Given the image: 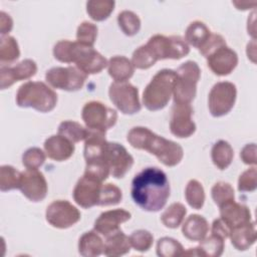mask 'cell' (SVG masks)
Returning <instances> with one entry per match:
<instances>
[{"instance_id":"1","label":"cell","mask_w":257,"mask_h":257,"mask_svg":"<svg viewBox=\"0 0 257 257\" xmlns=\"http://www.w3.org/2000/svg\"><path fill=\"white\" fill-rule=\"evenodd\" d=\"M132 198L144 211L158 212L170 197V182L166 173L157 167H148L135 176L132 182Z\"/></svg>"},{"instance_id":"2","label":"cell","mask_w":257,"mask_h":257,"mask_svg":"<svg viewBox=\"0 0 257 257\" xmlns=\"http://www.w3.org/2000/svg\"><path fill=\"white\" fill-rule=\"evenodd\" d=\"M126 140L133 148L149 152L167 167L177 166L184 157V150L179 144L160 137L145 126L131 128Z\"/></svg>"},{"instance_id":"3","label":"cell","mask_w":257,"mask_h":257,"mask_svg":"<svg viewBox=\"0 0 257 257\" xmlns=\"http://www.w3.org/2000/svg\"><path fill=\"white\" fill-rule=\"evenodd\" d=\"M55 59L64 63H75L76 67L85 74L99 73L107 66V60L91 46L77 41L60 40L53 47Z\"/></svg>"},{"instance_id":"4","label":"cell","mask_w":257,"mask_h":257,"mask_svg":"<svg viewBox=\"0 0 257 257\" xmlns=\"http://www.w3.org/2000/svg\"><path fill=\"white\" fill-rule=\"evenodd\" d=\"M176 78V71L168 68L158 71L153 76L143 92V103L147 109L160 110L169 103Z\"/></svg>"},{"instance_id":"5","label":"cell","mask_w":257,"mask_h":257,"mask_svg":"<svg viewBox=\"0 0 257 257\" xmlns=\"http://www.w3.org/2000/svg\"><path fill=\"white\" fill-rule=\"evenodd\" d=\"M15 100L19 107H31L40 112H49L56 106L57 94L42 81H27L19 86Z\"/></svg>"},{"instance_id":"6","label":"cell","mask_w":257,"mask_h":257,"mask_svg":"<svg viewBox=\"0 0 257 257\" xmlns=\"http://www.w3.org/2000/svg\"><path fill=\"white\" fill-rule=\"evenodd\" d=\"M177 78L174 84V103L191 104L197 93V83L201 77V69L197 62L188 60L176 70Z\"/></svg>"},{"instance_id":"7","label":"cell","mask_w":257,"mask_h":257,"mask_svg":"<svg viewBox=\"0 0 257 257\" xmlns=\"http://www.w3.org/2000/svg\"><path fill=\"white\" fill-rule=\"evenodd\" d=\"M156 60L180 59L190 52L189 44L181 36L153 35L146 43Z\"/></svg>"},{"instance_id":"8","label":"cell","mask_w":257,"mask_h":257,"mask_svg":"<svg viewBox=\"0 0 257 257\" xmlns=\"http://www.w3.org/2000/svg\"><path fill=\"white\" fill-rule=\"evenodd\" d=\"M81 117L87 128L106 132L116 123L117 113L102 102L91 100L83 105Z\"/></svg>"},{"instance_id":"9","label":"cell","mask_w":257,"mask_h":257,"mask_svg":"<svg viewBox=\"0 0 257 257\" xmlns=\"http://www.w3.org/2000/svg\"><path fill=\"white\" fill-rule=\"evenodd\" d=\"M237 97L236 85L229 81H219L213 85L208 96L210 113L214 117H220L233 108Z\"/></svg>"},{"instance_id":"10","label":"cell","mask_w":257,"mask_h":257,"mask_svg":"<svg viewBox=\"0 0 257 257\" xmlns=\"http://www.w3.org/2000/svg\"><path fill=\"white\" fill-rule=\"evenodd\" d=\"M87 78V74L76 66H56L48 69L45 79L52 87L66 91H77L81 89Z\"/></svg>"},{"instance_id":"11","label":"cell","mask_w":257,"mask_h":257,"mask_svg":"<svg viewBox=\"0 0 257 257\" xmlns=\"http://www.w3.org/2000/svg\"><path fill=\"white\" fill-rule=\"evenodd\" d=\"M110 101L124 114L138 113L141 108L138 88L130 82H112L108 88Z\"/></svg>"},{"instance_id":"12","label":"cell","mask_w":257,"mask_h":257,"mask_svg":"<svg viewBox=\"0 0 257 257\" xmlns=\"http://www.w3.org/2000/svg\"><path fill=\"white\" fill-rule=\"evenodd\" d=\"M80 212L71 203L65 200L53 201L46 208V221L54 228L67 229L80 220Z\"/></svg>"},{"instance_id":"13","label":"cell","mask_w":257,"mask_h":257,"mask_svg":"<svg viewBox=\"0 0 257 257\" xmlns=\"http://www.w3.org/2000/svg\"><path fill=\"white\" fill-rule=\"evenodd\" d=\"M103 159L109 168L110 175L115 179L123 178L134 165L133 156L118 143H106Z\"/></svg>"},{"instance_id":"14","label":"cell","mask_w":257,"mask_h":257,"mask_svg":"<svg viewBox=\"0 0 257 257\" xmlns=\"http://www.w3.org/2000/svg\"><path fill=\"white\" fill-rule=\"evenodd\" d=\"M193 112L191 104L174 103L170 119V130L174 136L184 139L191 137L196 132V123L192 118Z\"/></svg>"},{"instance_id":"15","label":"cell","mask_w":257,"mask_h":257,"mask_svg":"<svg viewBox=\"0 0 257 257\" xmlns=\"http://www.w3.org/2000/svg\"><path fill=\"white\" fill-rule=\"evenodd\" d=\"M19 189L31 202H41L45 199L48 191L44 175L37 170H26L21 173Z\"/></svg>"},{"instance_id":"16","label":"cell","mask_w":257,"mask_h":257,"mask_svg":"<svg viewBox=\"0 0 257 257\" xmlns=\"http://www.w3.org/2000/svg\"><path fill=\"white\" fill-rule=\"evenodd\" d=\"M101 187L102 182L83 174L73 189L72 195L75 203L84 209L98 206Z\"/></svg>"},{"instance_id":"17","label":"cell","mask_w":257,"mask_h":257,"mask_svg":"<svg viewBox=\"0 0 257 257\" xmlns=\"http://www.w3.org/2000/svg\"><path fill=\"white\" fill-rule=\"evenodd\" d=\"M37 72V64L32 59H24L14 66L1 65L0 68V87L5 89L17 81L28 79Z\"/></svg>"},{"instance_id":"18","label":"cell","mask_w":257,"mask_h":257,"mask_svg":"<svg viewBox=\"0 0 257 257\" xmlns=\"http://www.w3.org/2000/svg\"><path fill=\"white\" fill-rule=\"evenodd\" d=\"M208 67L219 76L230 74L238 64L237 53L229 46L223 45L207 57Z\"/></svg>"},{"instance_id":"19","label":"cell","mask_w":257,"mask_h":257,"mask_svg":"<svg viewBox=\"0 0 257 257\" xmlns=\"http://www.w3.org/2000/svg\"><path fill=\"white\" fill-rule=\"evenodd\" d=\"M132 214L123 209H114L102 212L95 220L94 230L105 238L120 230L119 225L128 221Z\"/></svg>"},{"instance_id":"20","label":"cell","mask_w":257,"mask_h":257,"mask_svg":"<svg viewBox=\"0 0 257 257\" xmlns=\"http://www.w3.org/2000/svg\"><path fill=\"white\" fill-rule=\"evenodd\" d=\"M220 218L232 230L251 222V212L246 205L232 201L220 207Z\"/></svg>"},{"instance_id":"21","label":"cell","mask_w":257,"mask_h":257,"mask_svg":"<svg viewBox=\"0 0 257 257\" xmlns=\"http://www.w3.org/2000/svg\"><path fill=\"white\" fill-rule=\"evenodd\" d=\"M44 150L49 159L56 162H63L73 155L75 147L68 139L60 135H54L45 140Z\"/></svg>"},{"instance_id":"22","label":"cell","mask_w":257,"mask_h":257,"mask_svg":"<svg viewBox=\"0 0 257 257\" xmlns=\"http://www.w3.org/2000/svg\"><path fill=\"white\" fill-rule=\"evenodd\" d=\"M229 238L235 249L245 251L249 249L256 241V226L255 222L251 221L245 225L233 228L230 232Z\"/></svg>"},{"instance_id":"23","label":"cell","mask_w":257,"mask_h":257,"mask_svg":"<svg viewBox=\"0 0 257 257\" xmlns=\"http://www.w3.org/2000/svg\"><path fill=\"white\" fill-rule=\"evenodd\" d=\"M209 231L208 221L201 215H190L182 226L183 235L191 241L203 240Z\"/></svg>"},{"instance_id":"24","label":"cell","mask_w":257,"mask_h":257,"mask_svg":"<svg viewBox=\"0 0 257 257\" xmlns=\"http://www.w3.org/2000/svg\"><path fill=\"white\" fill-rule=\"evenodd\" d=\"M104 242L95 230L83 233L78 240V253L83 257H97L103 254Z\"/></svg>"},{"instance_id":"25","label":"cell","mask_w":257,"mask_h":257,"mask_svg":"<svg viewBox=\"0 0 257 257\" xmlns=\"http://www.w3.org/2000/svg\"><path fill=\"white\" fill-rule=\"evenodd\" d=\"M107 71L109 76L115 82H123L133 76L135 67L132 63V60L125 56L115 55L108 60Z\"/></svg>"},{"instance_id":"26","label":"cell","mask_w":257,"mask_h":257,"mask_svg":"<svg viewBox=\"0 0 257 257\" xmlns=\"http://www.w3.org/2000/svg\"><path fill=\"white\" fill-rule=\"evenodd\" d=\"M130 237H127L121 230L106 237L104 242L103 254L105 256H121L131 251Z\"/></svg>"},{"instance_id":"27","label":"cell","mask_w":257,"mask_h":257,"mask_svg":"<svg viewBox=\"0 0 257 257\" xmlns=\"http://www.w3.org/2000/svg\"><path fill=\"white\" fill-rule=\"evenodd\" d=\"M211 33V30L204 22L196 20L191 22L187 27L185 32V41L199 50L209 39Z\"/></svg>"},{"instance_id":"28","label":"cell","mask_w":257,"mask_h":257,"mask_svg":"<svg viewBox=\"0 0 257 257\" xmlns=\"http://www.w3.org/2000/svg\"><path fill=\"white\" fill-rule=\"evenodd\" d=\"M211 158L213 164L219 170H226L231 165L234 158L233 148L228 142L220 140L213 145L211 150Z\"/></svg>"},{"instance_id":"29","label":"cell","mask_w":257,"mask_h":257,"mask_svg":"<svg viewBox=\"0 0 257 257\" xmlns=\"http://www.w3.org/2000/svg\"><path fill=\"white\" fill-rule=\"evenodd\" d=\"M115 2L110 0H91L86 2V12L94 21H103L109 17Z\"/></svg>"},{"instance_id":"30","label":"cell","mask_w":257,"mask_h":257,"mask_svg":"<svg viewBox=\"0 0 257 257\" xmlns=\"http://www.w3.org/2000/svg\"><path fill=\"white\" fill-rule=\"evenodd\" d=\"M186 214L187 209L182 203H173L164 211L161 221L167 228L176 229L182 224Z\"/></svg>"},{"instance_id":"31","label":"cell","mask_w":257,"mask_h":257,"mask_svg":"<svg viewBox=\"0 0 257 257\" xmlns=\"http://www.w3.org/2000/svg\"><path fill=\"white\" fill-rule=\"evenodd\" d=\"M87 127L73 120H64L58 126V135L68 139L73 144L84 141L87 136Z\"/></svg>"},{"instance_id":"32","label":"cell","mask_w":257,"mask_h":257,"mask_svg":"<svg viewBox=\"0 0 257 257\" xmlns=\"http://www.w3.org/2000/svg\"><path fill=\"white\" fill-rule=\"evenodd\" d=\"M200 245L197 247L199 256L202 257H219L224 252V239L211 234L210 237L204 238L200 241Z\"/></svg>"},{"instance_id":"33","label":"cell","mask_w":257,"mask_h":257,"mask_svg":"<svg viewBox=\"0 0 257 257\" xmlns=\"http://www.w3.org/2000/svg\"><path fill=\"white\" fill-rule=\"evenodd\" d=\"M20 56V50L16 39L12 36H2L0 41V62L2 65L10 64Z\"/></svg>"},{"instance_id":"34","label":"cell","mask_w":257,"mask_h":257,"mask_svg":"<svg viewBox=\"0 0 257 257\" xmlns=\"http://www.w3.org/2000/svg\"><path fill=\"white\" fill-rule=\"evenodd\" d=\"M185 198L193 209H202L205 203V191L202 184L197 180H190L185 189Z\"/></svg>"},{"instance_id":"35","label":"cell","mask_w":257,"mask_h":257,"mask_svg":"<svg viewBox=\"0 0 257 257\" xmlns=\"http://www.w3.org/2000/svg\"><path fill=\"white\" fill-rule=\"evenodd\" d=\"M21 180V172L17 171L14 167L3 165L0 168V190L7 192L19 189Z\"/></svg>"},{"instance_id":"36","label":"cell","mask_w":257,"mask_h":257,"mask_svg":"<svg viewBox=\"0 0 257 257\" xmlns=\"http://www.w3.org/2000/svg\"><path fill=\"white\" fill-rule=\"evenodd\" d=\"M117 23L120 30L126 36L136 35L141 29V19L133 11L123 10L117 15Z\"/></svg>"},{"instance_id":"37","label":"cell","mask_w":257,"mask_h":257,"mask_svg":"<svg viewBox=\"0 0 257 257\" xmlns=\"http://www.w3.org/2000/svg\"><path fill=\"white\" fill-rule=\"evenodd\" d=\"M157 255L160 257L182 256L184 248L182 244L171 237H162L157 242Z\"/></svg>"},{"instance_id":"38","label":"cell","mask_w":257,"mask_h":257,"mask_svg":"<svg viewBox=\"0 0 257 257\" xmlns=\"http://www.w3.org/2000/svg\"><path fill=\"white\" fill-rule=\"evenodd\" d=\"M212 199L220 208L221 206L235 201V194L233 187L226 182H218L211 189Z\"/></svg>"},{"instance_id":"39","label":"cell","mask_w":257,"mask_h":257,"mask_svg":"<svg viewBox=\"0 0 257 257\" xmlns=\"http://www.w3.org/2000/svg\"><path fill=\"white\" fill-rule=\"evenodd\" d=\"M130 242H131V246L136 251L144 253L151 249L154 242V236L150 231L140 229V230L134 231L131 234Z\"/></svg>"},{"instance_id":"40","label":"cell","mask_w":257,"mask_h":257,"mask_svg":"<svg viewBox=\"0 0 257 257\" xmlns=\"http://www.w3.org/2000/svg\"><path fill=\"white\" fill-rule=\"evenodd\" d=\"M122 199L121 190L113 184H102L98 206H113L117 205Z\"/></svg>"},{"instance_id":"41","label":"cell","mask_w":257,"mask_h":257,"mask_svg":"<svg viewBox=\"0 0 257 257\" xmlns=\"http://www.w3.org/2000/svg\"><path fill=\"white\" fill-rule=\"evenodd\" d=\"M97 26L91 22L83 21L79 24L76 30V41L86 45L93 47V44L97 37Z\"/></svg>"},{"instance_id":"42","label":"cell","mask_w":257,"mask_h":257,"mask_svg":"<svg viewBox=\"0 0 257 257\" xmlns=\"http://www.w3.org/2000/svg\"><path fill=\"white\" fill-rule=\"evenodd\" d=\"M156 62V58L153 56L152 52L146 44L138 47L133 53L132 63L136 68L148 69L152 67Z\"/></svg>"},{"instance_id":"43","label":"cell","mask_w":257,"mask_h":257,"mask_svg":"<svg viewBox=\"0 0 257 257\" xmlns=\"http://www.w3.org/2000/svg\"><path fill=\"white\" fill-rule=\"evenodd\" d=\"M45 162L44 152L37 148H29L26 150L22 156V164L28 170H37Z\"/></svg>"},{"instance_id":"44","label":"cell","mask_w":257,"mask_h":257,"mask_svg":"<svg viewBox=\"0 0 257 257\" xmlns=\"http://www.w3.org/2000/svg\"><path fill=\"white\" fill-rule=\"evenodd\" d=\"M257 172L256 168L252 167L244 171L238 179V190L240 192H254L257 188Z\"/></svg>"},{"instance_id":"45","label":"cell","mask_w":257,"mask_h":257,"mask_svg":"<svg viewBox=\"0 0 257 257\" xmlns=\"http://www.w3.org/2000/svg\"><path fill=\"white\" fill-rule=\"evenodd\" d=\"M226 45V41L224 37L217 33H211L209 39L206 41V43L199 49V52L204 56L208 57L210 54H212L215 50H217L219 47Z\"/></svg>"},{"instance_id":"46","label":"cell","mask_w":257,"mask_h":257,"mask_svg":"<svg viewBox=\"0 0 257 257\" xmlns=\"http://www.w3.org/2000/svg\"><path fill=\"white\" fill-rule=\"evenodd\" d=\"M240 158L244 164L255 166L257 163L256 145L254 143L245 145L240 152Z\"/></svg>"},{"instance_id":"47","label":"cell","mask_w":257,"mask_h":257,"mask_svg":"<svg viewBox=\"0 0 257 257\" xmlns=\"http://www.w3.org/2000/svg\"><path fill=\"white\" fill-rule=\"evenodd\" d=\"M211 232H212L213 235H216V236L226 240L227 238H229L231 229L228 227V225L221 218H218V219L213 221Z\"/></svg>"},{"instance_id":"48","label":"cell","mask_w":257,"mask_h":257,"mask_svg":"<svg viewBox=\"0 0 257 257\" xmlns=\"http://www.w3.org/2000/svg\"><path fill=\"white\" fill-rule=\"evenodd\" d=\"M13 27V21L9 14L5 13L4 11L0 12V28H1V35L4 36L5 34L9 33Z\"/></svg>"}]
</instances>
